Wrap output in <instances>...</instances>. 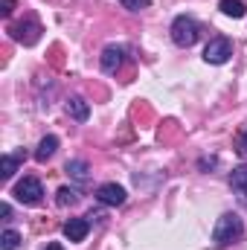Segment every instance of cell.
I'll return each instance as SVG.
<instances>
[{
    "label": "cell",
    "instance_id": "obj_1",
    "mask_svg": "<svg viewBox=\"0 0 247 250\" xmlns=\"http://www.w3.org/2000/svg\"><path fill=\"white\" fill-rule=\"evenodd\" d=\"M245 236V221L236 215V212H224L218 221H215V230H212V245L215 248H227L233 242H239Z\"/></svg>",
    "mask_w": 247,
    "mask_h": 250
},
{
    "label": "cell",
    "instance_id": "obj_2",
    "mask_svg": "<svg viewBox=\"0 0 247 250\" xmlns=\"http://www.w3.org/2000/svg\"><path fill=\"white\" fill-rule=\"evenodd\" d=\"M172 41L178 44V47H192L195 41H198V23H195V18H189V15H178L175 21H172Z\"/></svg>",
    "mask_w": 247,
    "mask_h": 250
},
{
    "label": "cell",
    "instance_id": "obj_3",
    "mask_svg": "<svg viewBox=\"0 0 247 250\" xmlns=\"http://www.w3.org/2000/svg\"><path fill=\"white\" fill-rule=\"evenodd\" d=\"M12 195H15V201H21V204H26V207H35V204H41V198H44V187H41L38 178H23V181L15 184Z\"/></svg>",
    "mask_w": 247,
    "mask_h": 250
},
{
    "label": "cell",
    "instance_id": "obj_4",
    "mask_svg": "<svg viewBox=\"0 0 247 250\" xmlns=\"http://www.w3.org/2000/svg\"><path fill=\"white\" fill-rule=\"evenodd\" d=\"M233 56V41L227 35H215L206 47H204V62L206 64H227Z\"/></svg>",
    "mask_w": 247,
    "mask_h": 250
},
{
    "label": "cell",
    "instance_id": "obj_5",
    "mask_svg": "<svg viewBox=\"0 0 247 250\" xmlns=\"http://www.w3.org/2000/svg\"><path fill=\"white\" fill-rule=\"evenodd\" d=\"M9 35H12L18 44H23V47H32V44L41 38V23H38L35 18H29L26 23H15V26H9Z\"/></svg>",
    "mask_w": 247,
    "mask_h": 250
},
{
    "label": "cell",
    "instance_id": "obj_6",
    "mask_svg": "<svg viewBox=\"0 0 247 250\" xmlns=\"http://www.w3.org/2000/svg\"><path fill=\"white\" fill-rule=\"evenodd\" d=\"M96 201L105 207H120V204H125V189L120 184H102L96 189Z\"/></svg>",
    "mask_w": 247,
    "mask_h": 250
},
{
    "label": "cell",
    "instance_id": "obj_7",
    "mask_svg": "<svg viewBox=\"0 0 247 250\" xmlns=\"http://www.w3.org/2000/svg\"><path fill=\"white\" fill-rule=\"evenodd\" d=\"M123 56H125L123 47H117V44L105 47V50H102V59H99L102 70H105V73H117V70H120V64H123Z\"/></svg>",
    "mask_w": 247,
    "mask_h": 250
},
{
    "label": "cell",
    "instance_id": "obj_8",
    "mask_svg": "<svg viewBox=\"0 0 247 250\" xmlns=\"http://www.w3.org/2000/svg\"><path fill=\"white\" fill-rule=\"evenodd\" d=\"M87 230H90V221H87V218H70V221L64 224L67 242H84V239H87Z\"/></svg>",
    "mask_w": 247,
    "mask_h": 250
},
{
    "label": "cell",
    "instance_id": "obj_9",
    "mask_svg": "<svg viewBox=\"0 0 247 250\" xmlns=\"http://www.w3.org/2000/svg\"><path fill=\"white\" fill-rule=\"evenodd\" d=\"M56 148H59V137H56V134H47V137L38 143V148H35V160H38V163H47V160L56 154Z\"/></svg>",
    "mask_w": 247,
    "mask_h": 250
},
{
    "label": "cell",
    "instance_id": "obj_10",
    "mask_svg": "<svg viewBox=\"0 0 247 250\" xmlns=\"http://www.w3.org/2000/svg\"><path fill=\"white\" fill-rule=\"evenodd\" d=\"M67 114H70L76 123H84V120L90 117V105H87L82 96H73V99H67Z\"/></svg>",
    "mask_w": 247,
    "mask_h": 250
},
{
    "label": "cell",
    "instance_id": "obj_11",
    "mask_svg": "<svg viewBox=\"0 0 247 250\" xmlns=\"http://www.w3.org/2000/svg\"><path fill=\"white\" fill-rule=\"evenodd\" d=\"M64 172H67L76 184H87V181H90V172H87V163H84V160H67Z\"/></svg>",
    "mask_w": 247,
    "mask_h": 250
},
{
    "label": "cell",
    "instance_id": "obj_12",
    "mask_svg": "<svg viewBox=\"0 0 247 250\" xmlns=\"http://www.w3.org/2000/svg\"><path fill=\"white\" fill-rule=\"evenodd\" d=\"M230 187H233V192H239L242 198H247V166H236L230 172Z\"/></svg>",
    "mask_w": 247,
    "mask_h": 250
},
{
    "label": "cell",
    "instance_id": "obj_13",
    "mask_svg": "<svg viewBox=\"0 0 247 250\" xmlns=\"http://www.w3.org/2000/svg\"><path fill=\"white\" fill-rule=\"evenodd\" d=\"M218 9H221L227 18H245L247 15V6L242 0H218Z\"/></svg>",
    "mask_w": 247,
    "mask_h": 250
},
{
    "label": "cell",
    "instance_id": "obj_14",
    "mask_svg": "<svg viewBox=\"0 0 247 250\" xmlns=\"http://www.w3.org/2000/svg\"><path fill=\"white\" fill-rule=\"evenodd\" d=\"M23 160V151H15V154H3V178L9 181V178H15V172H18V163Z\"/></svg>",
    "mask_w": 247,
    "mask_h": 250
},
{
    "label": "cell",
    "instance_id": "obj_15",
    "mask_svg": "<svg viewBox=\"0 0 247 250\" xmlns=\"http://www.w3.org/2000/svg\"><path fill=\"white\" fill-rule=\"evenodd\" d=\"M76 198H79V192L70 187H62L59 192H56V204L59 207H67V204H76Z\"/></svg>",
    "mask_w": 247,
    "mask_h": 250
},
{
    "label": "cell",
    "instance_id": "obj_16",
    "mask_svg": "<svg viewBox=\"0 0 247 250\" xmlns=\"http://www.w3.org/2000/svg\"><path fill=\"white\" fill-rule=\"evenodd\" d=\"M18 245H21V233H18V230H6V233L0 236V248L3 250H15Z\"/></svg>",
    "mask_w": 247,
    "mask_h": 250
},
{
    "label": "cell",
    "instance_id": "obj_17",
    "mask_svg": "<svg viewBox=\"0 0 247 250\" xmlns=\"http://www.w3.org/2000/svg\"><path fill=\"white\" fill-rule=\"evenodd\" d=\"M236 151H239V157H245L247 160V128L245 131H239V137H236Z\"/></svg>",
    "mask_w": 247,
    "mask_h": 250
},
{
    "label": "cell",
    "instance_id": "obj_18",
    "mask_svg": "<svg viewBox=\"0 0 247 250\" xmlns=\"http://www.w3.org/2000/svg\"><path fill=\"white\" fill-rule=\"evenodd\" d=\"M123 3V9H128V12H140V9H145L151 0H120Z\"/></svg>",
    "mask_w": 247,
    "mask_h": 250
},
{
    "label": "cell",
    "instance_id": "obj_19",
    "mask_svg": "<svg viewBox=\"0 0 247 250\" xmlns=\"http://www.w3.org/2000/svg\"><path fill=\"white\" fill-rule=\"evenodd\" d=\"M12 9H15V0H3V3H0V18H9Z\"/></svg>",
    "mask_w": 247,
    "mask_h": 250
},
{
    "label": "cell",
    "instance_id": "obj_20",
    "mask_svg": "<svg viewBox=\"0 0 247 250\" xmlns=\"http://www.w3.org/2000/svg\"><path fill=\"white\" fill-rule=\"evenodd\" d=\"M0 215L9 218V215H12V207H9V204H0Z\"/></svg>",
    "mask_w": 247,
    "mask_h": 250
},
{
    "label": "cell",
    "instance_id": "obj_21",
    "mask_svg": "<svg viewBox=\"0 0 247 250\" xmlns=\"http://www.w3.org/2000/svg\"><path fill=\"white\" fill-rule=\"evenodd\" d=\"M44 250H64V248H62V245H59V242H50V245H47V248H44Z\"/></svg>",
    "mask_w": 247,
    "mask_h": 250
}]
</instances>
